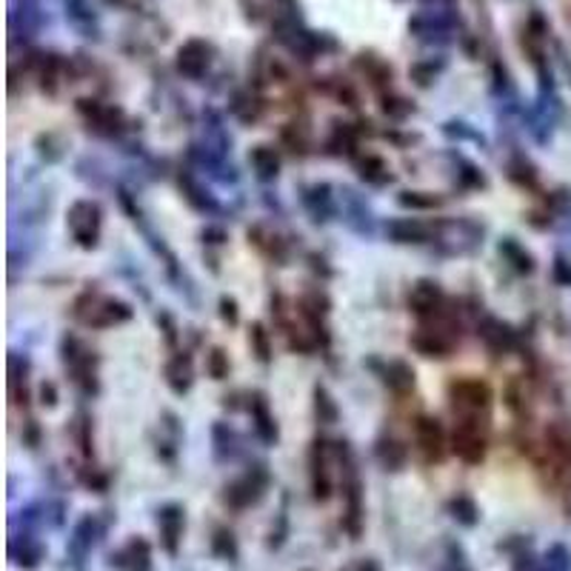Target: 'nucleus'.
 Masks as SVG:
<instances>
[{
	"instance_id": "1",
	"label": "nucleus",
	"mask_w": 571,
	"mask_h": 571,
	"mask_svg": "<svg viewBox=\"0 0 571 571\" xmlns=\"http://www.w3.org/2000/svg\"><path fill=\"white\" fill-rule=\"evenodd\" d=\"M100 215H104L100 206L92 204V201H77V204L69 209V232H72V238H75L83 248L98 246L100 220H104Z\"/></svg>"
},
{
	"instance_id": "2",
	"label": "nucleus",
	"mask_w": 571,
	"mask_h": 571,
	"mask_svg": "<svg viewBox=\"0 0 571 571\" xmlns=\"http://www.w3.org/2000/svg\"><path fill=\"white\" fill-rule=\"evenodd\" d=\"M451 449L466 463H481L486 454V437H483L477 417H466L463 423H458L454 435H451Z\"/></svg>"
},
{
	"instance_id": "3",
	"label": "nucleus",
	"mask_w": 571,
	"mask_h": 571,
	"mask_svg": "<svg viewBox=\"0 0 571 571\" xmlns=\"http://www.w3.org/2000/svg\"><path fill=\"white\" fill-rule=\"evenodd\" d=\"M449 391L451 400H454V409L466 414V417H481V412L489 409L491 391L481 380H458V384H451Z\"/></svg>"
},
{
	"instance_id": "4",
	"label": "nucleus",
	"mask_w": 571,
	"mask_h": 571,
	"mask_svg": "<svg viewBox=\"0 0 571 571\" xmlns=\"http://www.w3.org/2000/svg\"><path fill=\"white\" fill-rule=\"evenodd\" d=\"M211 63V46L204 44V40H189L178 49V69L183 75L197 81V77L206 75V69Z\"/></svg>"
},
{
	"instance_id": "5",
	"label": "nucleus",
	"mask_w": 571,
	"mask_h": 571,
	"mask_svg": "<svg viewBox=\"0 0 571 571\" xmlns=\"http://www.w3.org/2000/svg\"><path fill=\"white\" fill-rule=\"evenodd\" d=\"M409 306L423 317L437 315L444 306V289L435 280H421V283H414L412 294H409Z\"/></svg>"
},
{
	"instance_id": "6",
	"label": "nucleus",
	"mask_w": 571,
	"mask_h": 571,
	"mask_svg": "<svg viewBox=\"0 0 571 571\" xmlns=\"http://www.w3.org/2000/svg\"><path fill=\"white\" fill-rule=\"evenodd\" d=\"M386 234H389L394 243H426L432 229H428L426 223H421V220L398 218L386 223Z\"/></svg>"
},
{
	"instance_id": "7",
	"label": "nucleus",
	"mask_w": 571,
	"mask_h": 571,
	"mask_svg": "<svg viewBox=\"0 0 571 571\" xmlns=\"http://www.w3.org/2000/svg\"><path fill=\"white\" fill-rule=\"evenodd\" d=\"M417 444L426 451L428 460H440V454H444V426L435 417H421L417 421Z\"/></svg>"
},
{
	"instance_id": "8",
	"label": "nucleus",
	"mask_w": 571,
	"mask_h": 571,
	"mask_svg": "<svg viewBox=\"0 0 571 571\" xmlns=\"http://www.w3.org/2000/svg\"><path fill=\"white\" fill-rule=\"evenodd\" d=\"M160 534H163V546L166 551H178V540H181L183 534V511L181 506H166L160 511Z\"/></svg>"
},
{
	"instance_id": "9",
	"label": "nucleus",
	"mask_w": 571,
	"mask_h": 571,
	"mask_svg": "<svg viewBox=\"0 0 571 571\" xmlns=\"http://www.w3.org/2000/svg\"><path fill=\"white\" fill-rule=\"evenodd\" d=\"M248 412H252V421H255L257 435L264 437L266 444H275L278 440V426H275V417L269 412V403H266L264 394H255L252 403H248Z\"/></svg>"
},
{
	"instance_id": "10",
	"label": "nucleus",
	"mask_w": 571,
	"mask_h": 571,
	"mask_svg": "<svg viewBox=\"0 0 571 571\" xmlns=\"http://www.w3.org/2000/svg\"><path fill=\"white\" fill-rule=\"evenodd\" d=\"M66 17L86 38H98V17H95V9L86 0H66Z\"/></svg>"
},
{
	"instance_id": "11",
	"label": "nucleus",
	"mask_w": 571,
	"mask_h": 571,
	"mask_svg": "<svg viewBox=\"0 0 571 571\" xmlns=\"http://www.w3.org/2000/svg\"><path fill=\"white\" fill-rule=\"evenodd\" d=\"M248 163H252L260 181H275L280 172V160L271 146H255V149L248 151Z\"/></svg>"
},
{
	"instance_id": "12",
	"label": "nucleus",
	"mask_w": 571,
	"mask_h": 571,
	"mask_svg": "<svg viewBox=\"0 0 571 571\" xmlns=\"http://www.w3.org/2000/svg\"><path fill=\"white\" fill-rule=\"evenodd\" d=\"M412 347L426 354V357H446V352L451 349V340L444 338V331L421 329L412 338Z\"/></svg>"
},
{
	"instance_id": "13",
	"label": "nucleus",
	"mask_w": 571,
	"mask_h": 571,
	"mask_svg": "<svg viewBox=\"0 0 571 571\" xmlns=\"http://www.w3.org/2000/svg\"><path fill=\"white\" fill-rule=\"evenodd\" d=\"M303 204H306L308 211L315 215V220H329L331 215H335L329 186H324V183H317V186H308L306 195H303Z\"/></svg>"
},
{
	"instance_id": "14",
	"label": "nucleus",
	"mask_w": 571,
	"mask_h": 571,
	"mask_svg": "<svg viewBox=\"0 0 571 571\" xmlns=\"http://www.w3.org/2000/svg\"><path fill=\"white\" fill-rule=\"evenodd\" d=\"M132 317V308L121 301H104L100 308H95V315L89 317V324L95 326H112V324H126Z\"/></svg>"
},
{
	"instance_id": "15",
	"label": "nucleus",
	"mask_w": 571,
	"mask_h": 571,
	"mask_svg": "<svg viewBox=\"0 0 571 571\" xmlns=\"http://www.w3.org/2000/svg\"><path fill=\"white\" fill-rule=\"evenodd\" d=\"M483 340L489 343L495 352H506L514 343V331L509 329V324H500V320H486L483 324Z\"/></svg>"
},
{
	"instance_id": "16",
	"label": "nucleus",
	"mask_w": 571,
	"mask_h": 571,
	"mask_svg": "<svg viewBox=\"0 0 571 571\" xmlns=\"http://www.w3.org/2000/svg\"><path fill=\"white\" fill-rule=\"evenodd\" d=\"M497 248H500V255H503L506 260H509V264L514 266V269H518V271H532L534 269L532 255H529L526 248L520 246V243L514 241V238H503V241L497 243Z\"/></svg>"
},
{
	"instance_id": "17",
	"label": "nucleus",
	"mask_w": 571,
	"mask_h": 571,
	"mask_svg": "<svg viewBox=\"0 0 571 571\" xmlns=\"http://www.w3.org/2000/svg\"><path fill=\"white\" fill-rule=\"evenodd\" d=\"M386 384L394 391H409L414 386V372L403 361H391L386 366Z\"/></svg>"
},
{
	"instance_id": "18",
	"label": "nucleus",
	"mask_w": 571,
	"mask_h": 571,
	"mask_svg": "<svg viewBox=\"0 0 571 571\" xmlns=\"http://www.w3.org/2000/svg\"><path fill=\"white\" fill-rule=\"evenodd\" d=\"M166 375H169V386H172L178 394H183V391L192 386V363H189V357H174Z\"/></svg>"
},
{
	"instance_id": "19",
	"label": "nucleus",
	"mask_w": 571,
	"mask_h": 571,
	"mask_svg": "<svg viewBox=\"0 0 571 571\" xmlns=\"http://www.w3.org/2000/svg\"><path fill=\"white\" fill-rule=\"evenodd\" d=\"M361 178L366 183H375V186H384V183L391 181L386 163L380 158H375V155H368L366 160H361Z\"/></svg>"
},
{
	"instance_id": "20",
	"label": "nucleus",
	"mask_w": 571,
	"mask_h": 571,
	"mask_svg": "<svg viewBox=\"0 0 571 571\" xmlns=\"http://www.w3.org/2000/svg\"><path fill=\"white\" fill-rule=\"evenodd\" d=\"M312 486H315L317 500L329 497V474H326V460L320 449H315V454H312Z\"/></svg>"
},
{
	"instance_id": "21",
	"label": "nucleus",
	"mask_w": 571,
	"mask_h": 571,
	"mask_svg": "<svg viewBox=\"0 0 571 571\" xmlns=\"http://www.w3.org/2000/svg\"><path fill=\"white\" fill-rule=\"evenodd\" d=\"M92 543H95V520H83L81 526L75 529V537H72V551H75L77 563H81L86 551L92 549Z\"/></svg>"
},
{
	"instance_id": "22",
	"label": "nucleus",
	"mask_w": 571,
	"mask_h": 571,
	"mask_svg": "<svg viewBox=\"0 0 571 571\" xmlns=\"http://www.w3.org/2000/svg\"><path fill=\"white\" fill-rule=\"evenodd\" d=\"M444 69H446L444 58H440L437 63L435 61H421V63H414L409 75H412V81L417 83V86H432V81H435V77L440 75Z\"/></svg>"
},
{
	"instance_id": "23",
	"label": "nucleus",
	"mask_w": 571,
	"mask_h": 571,
	"mask_svg": "<svg viewBox=\"0 0 571 571\" xmlns=\"http://www.w3.org/2000/svg\"><path fill=\"white\" fill-rule=\"evenodd\" d=\"M183 189H186V197H189V204L192 206H197V209L201 211H218V204H215V201H211L209 197V192H204V189L197 186L195 181H192V178H183Z\"/></svg>"
},
{
	"instance_id": "24",
	"label": "nucleus",
	"mask_w": 571,
	"mask_h": 571,
	"mask_svg": "<svg viewBox=\"0 0 571 571\" xmlns=\"http://www.w3.org/2000/svg\"><path fill=\"white\" fill-rule=\"evenodd\" d=\"M377 458H380V463L386 469H400L403 460H406V451H403L400 444H394V440H384V444L377 446Z\"/></svg>"
},
{
	"instance_id": "25",
	"label": "nucleus",
	"mask_w": 571,
	"mask_h": 571,
	"mask_svg": "<svg viewBox=\"0 0 571 571\" xmlns=\"http://www.w3.org/2000/svg\"><path fill=\"white\" fill-rule=\"evenodd\" d=\"M248 340H252V347H255L257 361H260V363H269V361H271L269 331H266L260 324H255V326H252V331H248Z\"/></svg>"
},
{
	"instance_id": "26",
	"label": "nucleus",
	"mask_w": 571,
	"mask_h": 571,
	"mask_svg": "<svg viewBox=\"0 0 571 571\" xmlns=\"http://www.w3.org/2000/svg\"><path fill=\"white\" fill-rule=\"evenodd\" d=\"M451 511H454V520H460L463 526H474V523L481 520V511H477V506H474L469 497L451 500Z\"/></svg>"
},
{
	"instance_id": "27",
	"label": "nucleus",
	"mask_w": 571,
	"mask_h": 571,
	"mask_svg": "<svg viewBox=\"0 0 571 571\" xmlns=\"http://www.w3.org/2000/svg\"><path fill=\"white\" fill-rule=\"evenodd\" d=\"M315 409H317V417L324 423H335L338 421V406H335V400H331L329 391L324 389V386H317L315 389Z\"/></svg>"
},
{
	"instance_id": "28",
	"label": "nucleus",
	"mask_w": 571,
	"mask_h": 571,
	"mask_svg": "<svg viewBox=\"0 0 571 571\" xmlns=\"http://www.w3.org/2000/svg\"><path fill=\"white\" fill-rule=\"evenodd\" d=\"M12 557H15V563L26 566V569H32V566L40 563V557H44V549H40L38 543H32L29 537H23V549L21 551H12Z\"/></svg>"
},
{
	"instance_id": "29",
	"label": "nucleus",
	"mask_w": 571,
	"mask_h": 571,
	"mask_svg": "<svg viewBox=\"0 0 571 571\" xmlns=\"http://www.w3.org/2000/svg\"><path fill=\"white\" fill-rule=\"evenodd\" d=\"M206 368L215 380H223L229 375V357H226L223 349H211L209 357H206Z\"/></svg>"
},
{
	"instance_id": "30",
	"label": "nucleus",
	"mask_w": 571,
	"mask_h": 571,
	"mask_svg": "<svg viewBox=\"0 0 571 571\" xmlns=\"http://www.w3.org/2000/svg\"><path fill=\"white\" fill-rule=\"evenodd\" d=\"M440 204L435 195H423V192H403L400 195V206H409V209H435Z\"/></svg>"
},
{
	"instance_id": "31",
	"label": "nucleus",
	"mask_w": 571,
	"mask_h": 571,
	"mask_svg": "<svg viewBox=\"0 0 571 571\" xmlns=\"http://www.w3.org/2000/svg\"><path fill=\"white\" fill-rule=\"evenodd\" d=\"M458 160H460V166H463V172H460V181H463V186H472V189L486 186V178L477 172V166L469 163V160H463V158H458Z\"/></svg>"
},
{
	"instance_id": "32",
	"label": "nucleus",
	"mask_w": 571,
	"mask_h": 571,
	"mask_svg": "<svg viewBox=\"0 0 571 571\" xmlns=\"http://www.w3.org/2000/svg\"><path fill=\"white\" fill-rule=\"evenodd\" d=\"M220 315L229 320V324H238V303L232 297H220Z\"/></svg>"
},
{
	"instance_id": "33",
	"label": "nucleus",
	"mask_w": 571,
	"mask_h": 571,
	"mask_svg": "<svg viewBox=\"0 0 571 571\" xmlns=\"http://www.w3.org/2000/svg\"><path fill=\"white\" fill-rule=\"evenodd\" d=\"M40 403H44V406H54V403H58V391H54L52 384L40 386Z\"/></svg>"
},
{
	"instance_id": "34",
	"label": "nucleus",
	"mask_w": 571,
	"mask_h": 571,
	"mask_svg": "<svg viewBox=\"0 0 571 571\" xmlns=\"http://www.w3.org/2000/svg\"><path fill=\"white\" fill-rule=\"evenodd\" d=\"M109 3H121V0H109Z\"/></svg>"
}]
</instances>
